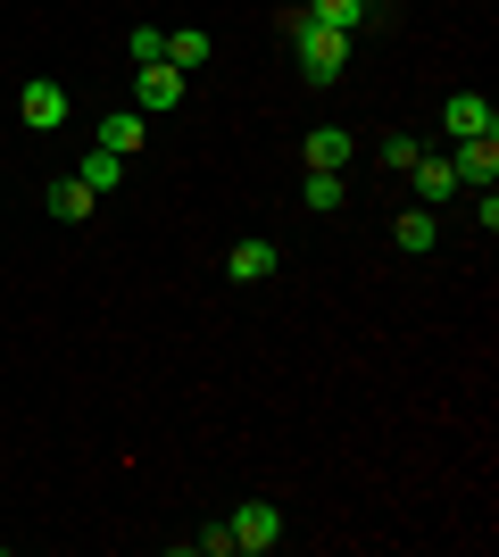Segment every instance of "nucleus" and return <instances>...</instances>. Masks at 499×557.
Here are the masks:
<instances>
[{
    "instance_id": "1",
    "label": "nucleus",
    "mask_w": 499,
    "mask_h": 557,
    "mask_svg": "<svg viewBox=\"0 0 499 557\" xmlns=\"http://www.w3.org/2000/svg\"><path fill=\"white\" fill-rule=\"evenodd\" d=\"M284 42L300 50L309 84H333V75L350 67V34H341V25H316L309 9H284Z\"/></svg>"
},
{
    "instance_id": "2",
    "label": "nucleus",
    "mask_w": 499,
    "mask_h": 557,
    "mask_svg": "<svg viewBox=\"0 0 499 557\" xmlns=\"http://www.w3.org/2000/svg\"><path fill=\"white\" fill-rule=\"evenodd\" d=\"M17 116L34 125V134H59V125H67V84H50V75H34V84L17 92Z\"/></svg>"
},
{
    "instance_id": "3",
    "label": "nucleus",
    "mask_w": 499,
    "mask_h": 557,
    "mask_svg": "<svg viewBox=\"0 0 499 557\" xmlns=\"http://www.w3.org/2000/svg\"><path fill=\"white\" fill-rule=\"evenodd\" d=\"M225 533H234V549H275V541H284V508H275V499H250V508H234Z\"/></svg>"
},
{
    "instance_id": "4",
    "label": "nucleus",
    "mask_w": 499,
    "mask_h": 557,
    "mask_svg": "<svg viewBox=\"0 0 499 557\" xmlns=\"http://www.w3.org/2000/svg\"><path fill=\"white\" fill-rule=\"evenodd\" d=\"M458 184H475V191H491V175H499V134H466L458 141Z\"/></svg>"
},
{
    "instance_id": "5",
    "label": "nucleus",
    "mask_w": 499,
    "mask_h": 557,
    "mask_svg": "<svg viewBox=\"0 0 499 557\" xmlns=\"http://www.w3.org/2000/svg\"><path fill=\"white\" fill-rule=\"evenodd\" d=\"M441 125H450L458 141H466V134H499V109L483 92H450V100H441Z\"/></svg>"
},
{
    "instance_id": "6",
    "label": "nucleus",
    "mask_w": 499,
    "mask_h": 557,
    "mask_svg": "<svg viewBox=\"0 0 499 557\" xmlns=\"http://www.w3.org/2000/svg\"><path fill=\"white\" fill-rule=\"evenodd\" d=\"M134 92H142L150 116H159V109H184V67H166V59H159V67L134 75Z\"/></svg>"
},
{
    "instance_id": "7",
    "label": "nucleus",
    "mask_w": 499,
    "mask_h": 557,
    "mask_svg": "<svg viewBox=\"0 0 499 557\" xmlns=\"http://www.w3.org/2000/svg\"><path fill=\"white\" fill-rule=\"evenodd\" d=\"M150 141V116L142 109H117V116H100V150H117V159H134Z\"/></svg>"
},
{
    "instance_id": "8",
    "label": "nucleus",
    "mask_w": 499,
    "mask_h": 557,
    "mask_svg": "<svg viewBox=\"0 0 499 557\" xmlns=\"http://www.w3.org/2000/svg\"><path fill=\"white\" fill-rule=\"evenodd\" d=\"M275 267H284V258H275V242H259V233L234 242V258H225V275H234V283H266Z\"/></svg>"
},
{
    "instance_id": "9",
    "label": "nucleus",
    "mask_w": 499,
    "mask_h": 557,
    "mask_svg": "<svg viewBox=\"0 0 499 557\" xmlns=\"http://www.w3.org/2000/svg\"><path fill=\"white\" fill-rule=\"evenodd\" d=\"M309 166H333V175H341V166H350V125H316L309 134Z\"/></svg>"
},
{
    "instance_id": "10",
    "label": "nucleus",
    "mask_w": 499,
    "mask_h": 557,
    "mask_svg": "<svg viewBox=\"0 0 499 557\" xmlns=\"http://www.w3.org/2000/svg\"><path fill=\"white\" fill-rule=\"evenodd\" d=\"M50 216H59V225H84V216H92V191L75 184V175H59V184H50Z\"/></svg>"
},
{
    "instance_id": "11",
    "label": "nucleus",
    "mask_w": 499,
    "mask_h": 557,
    "mask_svg": "<svg viewBox=\"0 0 499 557\" xmlns=\"http://www.w3.org/2000/svg\"><path fill=\"white\" fill-rule=\"evenodd\" d=\"M117 175H125V159H117V150H100V141H92V150H84V175H75V184H84V191H92V200H100V191L117 184Z\"/></svg>"
},
{
    "instance_id": "12",
    "label": "nucleus",
    "mask_w": 499,
    "mask_h": 557,
    "mask_svg": "<svg viewBox=\"0 0 499 557\" xmlns=\"http://www.w3.org/2000/svg\"><path fill=\"white\" fill-rule=\"evenodd\" d=\"M300 9H309L316 25H341V34H358V25H366V0H300Z\"/></svg>"
},
{
    "instance_id": "13",
    "label": "nucleus",
    "mask_w": 499,
    "mask_h": 557,
    "mask_svg": "<svg viewBox=\"0 0 499 557\" xmlns=\"http://www.w3.org/2000/svg\"><path fill=\"white\" fill-rule=\"evenodd\" d=\"M408 175H416V191H425V200H450V191H458V166H450V159H416Z\"/></svg>"
},
{
    "instance_id": "14",
    "label": "nucleus",
    "mask_w": 499,
    "mask_h": 557,
    "mask_svg": "<svg viewBox=\"0 0 499 557\" xmlns=\"http://www.w3.org/2000/svg\"><path fill=\"white\" fill-rule=\"evenodd\" d=\"M200 59H209V34H200V25L166 34V67H200Z\"/></svg>"
},
{
    "instance_id": "15",
    "label": "nucleus",
    "mask_w": 499,
    "mask_h": 557,
    "mask_svg": "<svg viewBox=\"0 0 499 557\" xmlns=\"http://www.w3.org/2000/svg\"><path fill=\"white\" fill-rule=\"evenodd\" d=\"M341 200H350V184L333 166H309V209H341Z\"/></svg>"
},
{
    "instance_id": "16",
    "label": "nucleus",
    "mask_w": 499,
    "mask_h": 557,
    "mask_svg": "<svg viewBox=\"0 0 499 557\" xmlns=\"http://www.w3.org/2000/svg\"><path fill=\"white\" fill-rule=\"evenodd\" d=\"M433 242H441V225H433L425 209H408V216H400V250H416V258H425Z\"/></svg>"
},
{
    "instance_id": "17",
    "label": "nucleus",
    "mask_w": 499,
    "mask_h": 557,
    "mask_svg": "<svg viewBox=\"0 0 499 557\" xmlns=\"http://www.w3.org/2000/svg\"><path fill=\"white\" fill-rule=\"evenodd\" d=\"M416 159H425V141H416V134H391V141H383V166H400V175H408Z\"/></svg>"
},
{
    "instance_id": "18",
    "label": "nucleus",
    "mask_w": 499,
    "mask_h": 557,
    "mask_svg": "<svg viewBox=\"0 0 499 557\" xmlns=\"http://www.w3.org/2000/svg\"><path fill=\"white\" fill-rule=\"evenodd\" d=\"M134 59H142V67H159V59H166V34H159V25H134Z\"/></svg>"
},
{
    "instance_id": "19",
    "label": "nucleus",
    "mask_w": 499,
    "mask_h": 557,
    "mask_svg": "<svg viewBox=\"0 0 499 557\" xmlns=\"http://www.w3.org/2000/svg\"><path fill=\"white\" fill-rule=\"evenodd\" d=\"M191 549L200 557H234V533H225V524H216V533H191Z\"/></svg>"
}]
</instances>
